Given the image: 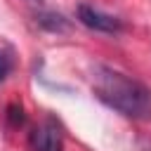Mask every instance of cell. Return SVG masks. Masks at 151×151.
<instances>
[{
	"label": "cell",
	"instance_id": "cell-1",
	"mask_svg": "<svg viewBox=\"0 0 151 151\" xmlns=\"http://www.w3.org/2000/svg\"><path fill=\"white\" fill-rule=\"evenodd\" d=\"M92 92L101 104H106L109 109L118 111L125 118H132V120L151 118V90L144 83L125 76L111 66H104V64L94 66Z\"/></svg>",
	"mask_w": 151,
	"mask_h": 151
},
{
	"label": "cell",
	"instance_id": "cell-2",
	"mask_svg": "<svg viewBox=\"0 0 151 151\" xmlns=\"http://www.w3.org/2000/svg\"><path fill=\"white\" fill-rule=\"evenodd\" d=\"M28 149L31 151H64V130L59 120L52 116L42 118L28 132Z\"/></svg>",
	"mask_w": 151,
	"mask_h": 151
},
{
	"label": "cell",
	"instance_id": "cell-3",
	"mask_svg": "<svg viewBox=\"0 0 151 151\" xmlns=\"http://www.w3.org/2000/svg\"><path fill=\"white\" fill-rule=\"evenodd\" d=\"M78 21L92 31H99V33H118L123 28V21L118 17L99 12L92 5H78Z\"/></svg>",
	"mask_w": 151,
	"mask_h": 151
},
{
	"label": "cell",
	"instance_id": "cell-4",
	"mask_svg": "<svg viewBox=\"0 0 151 151\" xmlns=\"http://www.w3.org/2000/svg\"><path fill=\"white\" fill-rule=\"evenodd\" d=\"M7 113H9V120H12V125H21L24 120H26V116H24V106L21 104H9V109H7Z\"/></svg>",
	"mask_w": 151,
	"mask_h": 151
},
{
	"label": "cell",
	"instance_id": "cell-5",
	"mask_svg": "<svg viewBox=\"0 0 151 151\" xmlns=\"http://www.w3.org/2000/svg\"><path fill=\"white\" fill-rule=\"evenodd\" d=\"M9 71H12V59H9V57L0 50V80H5Z\"/></svg>",
	"mask_w": 151,
	"mask_h": 151
}]
</instances>
